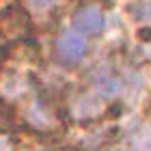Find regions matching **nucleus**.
<instances>
[{"mask_svg":"<svg viewBox=\"0 0 151 151\" xmlns=\"http://www.w3.org/2000/svg\"><path fill=\"white\" fill-rule=\"evenodd\" d=\"M54 0H30V4L35 6V9H45V6H50Z\"/></svg>","mask_w":151,"mask_h":151,"instance_id":"4","label":"nucleus"},{"mask_svg":"<svg viewBox=\"0 0 151 151\" xmlns=\"http://www.w3.org/2000/svg\"><path fill=\"white\" fill-rule=\"evenodd\" d=\"M86 50V39L78 30H67L58 37V52L67 60H78Z\"/></svg>","mask_w":151,"mask_h":151,"instance_id":"1","label":"nucleus"},{"mask_svg":"<svg viewBox=\"0 0 151 151\" xmlns=\"http://www.w3.org/2000/svg\"><path fill=\"white\" fill-rule=\"evenodd\" d=\"M76 26L84 35H99L104 28V15L97 6H86L76 15Z\"/></svg>","mask_w":151,"mask_h":151,"instance_id":"2","label":"nucleus"},{"mask_svg":"<svg viewBox=\"0 0 151 151\" xmlns=\"http://www.w3.org/2000/svg\"><path fill=\"white\" fill-rule=\"evenodd\" d=\"M97 91H99V95H104V97H114V95L121 91V84H119V80H114V78H104V80L97 82Z\"/></svg>","mask_w":151,"mask_h":151,"instance_id":"3","label":"nucleus"}]
</instances>
